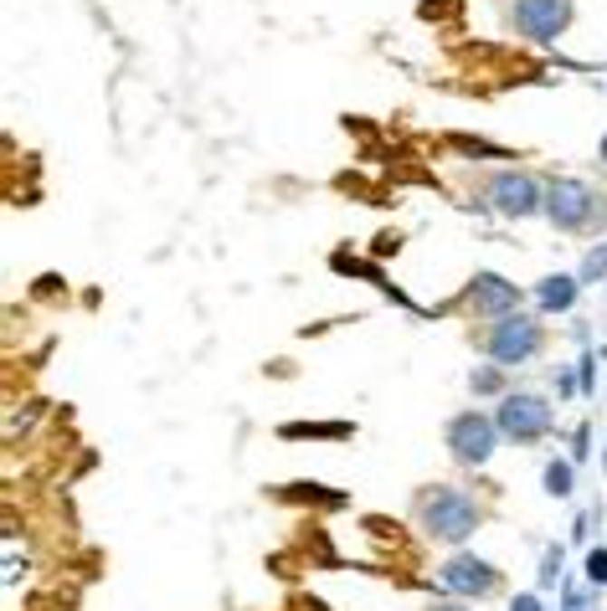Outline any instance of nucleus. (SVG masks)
Returning <instances> with one entry per match:
<instances>
[{"label": "nucleus", "instance_id": "nucleus-1", "mask_svg": "<svg viewBox=\"0 0 607 611\" xmlns=\"http://www.w3.org/2000/svg\"><path fill=\"white\" fill-rule=\"evenodd\" d=\"M422 524H428L432 539L458 545L479 524V503L468 499V493H458V488H432L428 499H422Z\"/></svg>", "mask_w": 607, "mask_h": 611}, {"label": "nucleus", "instance_id": "nucleus-2", "mask_svg": "<svg viewBox=\"0 0 607 611\" xmlns=\"http://www.w3.org/2000/svg\"><path fill=\"white\" fill-rule=\"evenodd\" d=\"M499 442V422H489L484 411H464V416H453L448 422V447L458 463H489Z\"/></svg>", "mask_w": 607, "mask_h": 611}, {"label": "nucleus", "instance_id": "nucleus-3", "mask_svg": "<svg viewBox=\"0 0 607 611\" xmlns=\"http://www.w3.org/2000/svg\"><path fill=\"white\" fill-rule=\"evenodd\" d=\"M499 432L505 437H515V442H541L545 432H551V406H545L541 396H505L499 401Z\"/></svg>", "mask_w": 607, "mask_h": 611}, {"label": "nucleus", "instance_id": "nucleus-4", "mask_svg": "<svg viewBox=\"0 0 607 611\" xmlns=\"http://www.w3.org/2000/svg\"><path fill=\"white\" fill-rule=\"evenodd\" d=\"M484 349H489L499 365H520V360H530V355L541 349V324H535V319L505 314L495 329L484 334Z\"/></svg>", "mask_w": 607, "mask_h": 611}, {"label": "nucleus", "instance_id": "nucleus-5", "mask_svg": "<svg viewBox=\"0 0 607 611\" xmlns=\"http://www.w3.org/2000/svg\"><path fill=\"white\" fill-rule=\"evenodd\" d=\"M545 216L556 221L561 232H582L597 216V196L582 180H556V186L545 190Z\"/></svg>", "mask_w": 607, "mask_h": 611}, {"label": "nucleus", "instance_id": "nucleus-6", "mask_svg": "<svg viewBox=\"0 0 607 611\" xmlns=\"http://www.w3.org/2000/svg\"><path fill=\"white\" fill-rule=\"evenodd\" d=\"M572 21V0H515V26L530 42H551L566 32Z\"/></svg>", "mask_w": 607, "mask_h": 611}, {"label": "nucleus", "instance_id": "nucleus-7", "mask_svg": "<svg viewBox=\"0 0 607 611\" xmlns=\"http://www.w3.org/2000/svg\"><path fill=\"white\" fill-rule=\"evenodd\" d=\"M489 201H495V211H505V216H535L545 205L541 186L530 180V175H495V186H489Z\"/></svg>", "mask_w": 607, "mask_h": 611}, {"label": "nucleus", "instance_id": "nucleus-8", "mask_svg": "<svg viewBox=\"0 0 607 611\" xmlns=\"http://www.w3.org/2000/svg\"><path fill=\"white\" fill-rule=\"evenodd\" d=\"M443 576V586L448 591H458V596H489L499 586V576H495V565H484V560H474V555H453V560L438 570Z\"/></svg>", "mask_w": 607, "mask_h": 611}, {"label": "nucleus", "instance_id": "nucleus-9", "mask_svg": "<svg viewBox=\"0 0 607 611\" xmlns=\"http://www.w3.org/2000/svg\"><path fill=\"white\" fill-rule=\"evenodd\" d=\"M515 303H520V288H510L499 272H479V278H474V309H479V314L505 319V314H515Z\"/></svg>", "mask_w": 607, "mask_h": 611}, {"label": "nucleus", "instance_id": "nucleus-10", "mask_svg": "<svg viewBox=\"0 0 607 611\" xmlns=\"http://www.w3.org/2000/svg\"><path fill=\"white\" fill-rule=\"evenodd\" d=\"M535 303H541L545 314H561V309H572V303H576V278H566V272L545 278L541 288H535Z\"/></svg>", "mask_w": 607, "mask_h": 611}, {"label": "nucleus", "instance_id": "nucleus-11", "mask_svg": "<svg viewBox=\"0 0 607 611\" xmlns=\"http://www.w3.org/2000/svg\"><path fill=\"white\" fill-rule=\"evenodd\" d=\"M545 493H556V499L572 493V468H566V463H551V468H545Z\"/></svg>", "mask_w": 607, "mask_h": 611}, {"label": "nucleus", "instance_id": "nucleus-12", "mask_svg": "<svg viewBox=\"0 0 607 611\" xmlns=\"http://www.w3.org/2000/svg\"><path fill=\"white\" fill-rule=\"evenodd\" d=\"M587 576H592V586H607V549H592L587 555Z\"/></svg>", "mask_w": 607, "mask_h": 611}, {"label": "nucleus", "instance_id": "nucleus-13", "mask_svg": "<svg viewBox=\"0 0 607 611\" xmlns=\"http://www.w3.org/2000/svg\"><path fill=\"white\" fill-rule=\"evenodd\" d=\"M479 396H495L499 391V370H474V380H468Z\"/></svg>", "mask_w": 607, "mask_h": 611}, {"label": "nucleus", "instance_id": "nucleus-14", "mask_svg": "<svg viewBox=\"0 0 607 611\" xmlns=\"http://www.w3.org/2000/svg\"><path fill=\"white\" fill-rule=\"evenodd\" d=\"M582 278H607V247H597V252H592V257H587V267H582Z\"/></svg>", "mask_w": 607, "mask_h": 611}, {"label": "nucleus", "instance_id": "nucleus-15", "mask_svg": "<svg viewBox=\"0 0 607 611\" xmlns=\"http://www.w3.org/2000/svg\"><path fill=\"white\" fill-rule=\"evenodd\" d=\"M510 611H541V601H535V596H520V601H515Z\"/></svg>", "mask_w": 607, "mask_h": 611}, {"label": "nucleus", "instance_id": "nucleus-16", "mask_svg": "<svg viewBox=\"0 0 607 611\" xmlns=\"http://www.w3.org/2000/svg\"><path fill=\"white\" fill-rule=\"evenodd\" d=\"M566 611H592V601H587V596H572V601H566Z\"/></svg>", "mask_w": 607, "mask_h": 611}, {"label": "nucleus", "instance_id": "nucleus-17", "mask_svg": "<svg viewBox=\"0 0 607 611\" xmlns=\"http://www.w3.org/2000/svg\"><path fill=\"white\" fill-rule=\"evenodd\" d=\"M432 611H464V606H432Z\"/></svg>", "mask_w": 607, "mask_h": 611}]
</instances>
